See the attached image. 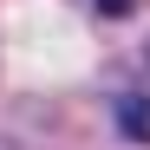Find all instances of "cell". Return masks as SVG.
<instances>
[{
	"label": "cell",
	"instance_id": "cell-2",
	"mask_svg": "<svg viewBox=\"0 0 150 150\" xmlns=\"http://www.w3.org/2000/svg\"><path fill=\"white\" fill-rule=\"evenodd\" d=\"M144 105H150V85H144Z\"/></svg>",
	"mask_w": 150,
	"mask_h": 150
},
{
	"label": "cell",
	"instance_id": "cell-1",
	"mask_svg": "<svg viewBox=\"0 0 150 150\" xmlns=\"http://www.w3.org/2000/svg\"><path fill=\"white\" fill-rule=\"evenodd\" d=\"M91 7L105 13V20H124V13H137V0H91Z\"/></svg>",
	"mask_w": 150,
	"mask_h": 150
}]
</instances>
